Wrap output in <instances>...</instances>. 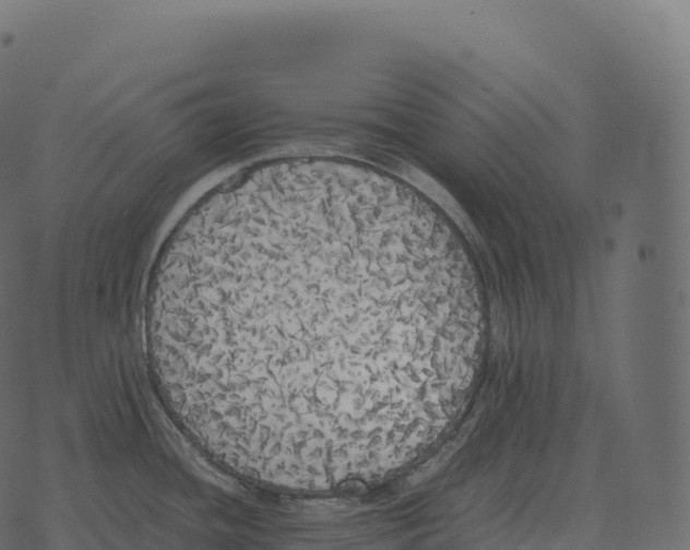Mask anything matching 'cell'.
I'll return each mask as SVG.
<instances>
[{
	"label": "cell",
	"instance_id": "cell-1",
	"mask_svg": "<svg viewBox=\"0 0 690 550\" xmlns=\"http://www.w3.org/2000/svg\"><path fill=\"white\" fill-rule=\"evenodd\" d=\"M460 278L435 216L360 174L269 168L195 211L150 279L147 336L191 435L274 488L391 455L438 374Z\"/></svg>",
	"mask_w": 690,
	"mask_h": 550
}]
</instances>
